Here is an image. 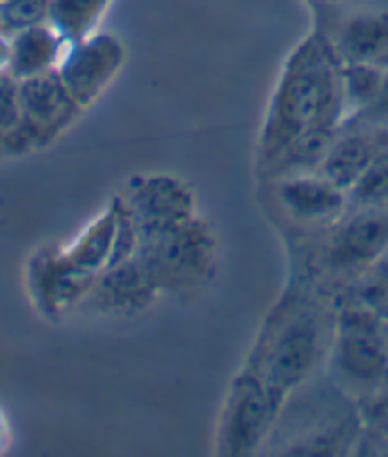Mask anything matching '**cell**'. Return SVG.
<instances>
[{
    "label": "cell",
    "mask_w": 388,
    "mask_h": 457,
    "mask_svg": "<svg viewBox=\"0 0 388 457\" xmlns=\"http://www.w3.org/2000/svg\"><path fill=\"white\" fill-rule=\"evenodd\" d=\"M10 44H13V39H10V34L0 29V75H8Z\"/></svg>",
    "instance_id": "obj_23"
},
{
    "label": "cell",
    "mask_w": 388,
    "mask_h": 457,
    "mask_svg": "<svg viewBox=\"0 0 388 457\" xmlns=\"http://www.w3.org/2000/svg\"><path fill=\"white\" fill-rule=\"evenodd\" d=\"M348 123V120H345ZM350 123H365V126H374V128H386L388 130V72L386 79H384V85H381L379 96L374 99V104L365 113H359L357 119H350Z\"/></svg>",
    "instance_id": "obj_22"
},
{
    "label": "cell",
    "mask_w": 388,
    "mask_h": 457,
    "mask_svg": "<svg viewBox=\"0 0 388 457\" xmlns=\"http://www.w3.org/2000/svg\"><path fill=\"white\" fill-rule=\"evenodd\" d=\"M381 316H386V318H388V308H386V311H384V313H381Z\"/></svg>",
    "instance_id": "obj_26"
},
{
    "label": "cell",
    "mask_w": 388,
    "mask_h": 457,
    "mask_svg": "<svg viewBox=\"0 0 388 457\" xmlns=\"http://www.w3.org/2000/svg\"><path fill=\"white\" fill-rule=\"evenodd\" d=\"M0 3H3V0H0Z\"/></svg>",
    "instance_id": "obj_27"
},
{
    "label": "cell",
    "mask_w": 388,
    "mask_h": 457,
    "mask_svg": "<svg viewBox=\"0 0 388 457\" xmlns=\"http://www.w3.org/2000/svg\"><path fill=\"white\" fill-rule=\"evenodd\" d=\"M135 231V258L143 262L159 292L198 289L213 275L217 241L210 227L200 221L196 212Z\"/></svg>",
    "instance_id": "obj_3"
},
{
    "label": "cell",
    "mask_w": 388,
    "mask_h": 457,
    "mask_svg": "<svg viewBox=\"0 0 388 457\" xmlns=\"http://www.w3.org/2000/svg\"><path fill=\"white\" fill-rule=\"evenodd\" d=\"M328 41L341 63H372L388 68V10L350 12Z\"/></svg>",
    "instance_id": "obj_14"
},
{
    "label": "cell",
    "mask_w": 388,
    "mask_h": 457,
    "mask_svg": "<svg viewBox=\"0 0 388 457\" xmlns=\"http://www.w3.org/2000/svg\"><path fill=\"white\" fill-rule=\"evenodd\" d=\"M331 337L333 328L324 323L311 301L299 294H285L263 320L244 366L290 400L324 363L331 352Z\"/></svg>",
    "instance_id": "obj_2"
},
{
    "label": "cell",
    "mask_w": 388,
    "mask_h": 457,
    "mask_svg": "<svg viewBox=\"0 0 388 457\" xmlns=\"http://www.w3.org/2000/svg\"><path fill=\"white\" fill-rule=\"evenodd\" d=\"M17 106H20V123L5 135L0 145V152H10V154H24L46 147L58 135H63L72 126V120L85 111L72 99L55 71L20 79Z\"/></svg>",
    "instance_id": "obj_6"
},
{
    "label": "cell",
    "mask_w": 388,
    "mask_h": 457,
    "mask_svg": "<svg viewBox=\"0 0 388 457\" xmlns=\"http://www.w3.org/2000/svg\"><path fill=\"white\" fill-rule=\"evenodd\" d=\"M350 210L352 214L345 212L333 221L324 268L328 277H342L355 284L388 248V205Z\"/></svg>",
    "instance_id": "obj_7"
},
{
    "label": "cell",
    "mask_w": 388,
    "mask_h": 457,
    "mask_svg": "<svg viewBox=\"0 0 388 457\" xmlns=\"http://www.w3.org/2000/svg\"><path fill=\"white\" fill-rule=\"evenodd\" d=\"M333 380L352 400H369L388 387L386 318L362 303L345 306L333 323L328 352Z\"/></svg>",
    "instance_id": "obj_4"
},
{
    "label": "cell",
    "mask_w": 388,
    "mask_h": 457,
    "mask_svg": "<svg viewBox=\"0 0 388 457\" xmlns=\"http://www.w3.org/2000/svg\"><path fill=\"white\" fill-rule=\"evenodd\" d=\"M384 318H386V316H384ZM386 337H388V318H386Z\"/></svg>",
    "instance_id": "obj_25"
},
{
    "label": "cell",
    "mask_w": 388,
    "mask_h": 457,
    "mask_svg": "<svg viewBox=\"0 0 388 457\" xmlns=\"http://www.w3.org/2000/svg\"><path fill=\"white\" fill-rule=\"evenodd\" d=\"M275 188L280 205L294 221L333 224L350 210L348 193L318 171L277 179Z\"/></svg>",
    "instance_id": "obj_12"
},
{
    "label": "cell",
    "mask_w": 388,
    "mask_h": 457,
    "mask_svg": "<svg viewBox=\"0 0 388 457\" xmlns=\"http://www.w3.org/2000/svg\"><path fill=\"white\" fill-rule=\"evenodd\" d=\"M51 0H3L0 3V29L10 37L48 22Z\"/></svg>",
    "instance_id": "obj_19"
},
{
    "label": "cell",
    "mask_w": 388,
    "mask_h": 457,
    "mask_svg": "<svg viewBox=\"0 0 388 457\" xmlns=\"http://www.w3.org/2000/svg\"><path fill=\"white\" fill-rule=\"evenodd\" d=\"M123 63H126L123 41L109 32H95L88 39L68 44L55 72L72 99L82 109H88L106 92Z\"/></svg>",
    "instance_id": "obj_8"
},
{
    "label": "cell",
    "mask_w": 388,
    "mask_h": 457,
    "mask_svg": "<svg viewBox=\"0 0 388 457\" xmlns=\"http://www.w3.org/2000/svg\"><path fill=\"white\" fill-rule=\"evenodd\" d=\"M355 303L384 313L388 308V248L369 265L355 284Z\"/></svg>",
    "instance_id": "obj_20"
},
{
    "label": "cell",
    "mask_w": 388,
    "mask_h": 457,
    "mask_svg": "<svg viewBox=\"0 0 388 457\" xmlns=\"http://www.w3.org/2000/svg\"><path fill=\"white\" fill-rule=\"evenodd\" d=\"M388 142L386 128L365 126V123H342L338 133L328 145L324 162L318 166V174L335 183L338 188L350 193V188L359 181L367 166L384 150Z\"/></svg>",
    "instance_id": "obj_10"
},
{
    "label": "cell",
    "mask_w": 388,
    "mask_h": 457,
    "mask_svg": "<svg viewBox=\"0 0 388 457\" xmlns=\"http://www.w3.org/2000/svg\"><path fill=\"white\" fill-rule=\"evenodd\" d=\"M157 294L159 289L148 275V270L143 268V262L133 255L131 261L102 272L88 301L106 313L133 316L150 306L152 301L157 299Z\"/></svg>",
    "instance_id": "obj_13"
},
{
    "label": "cell",
    "mask_w": 388,
    "mask_h": 457,
    "mask_svg": "<svg viewBox=\"0 0 388 457\" xmlns=\"http://www.w3.org/2000/svg\"><path fill=\"white\" fill-rule=\"evenodd\" d=\"M388 68L372 63H342V106H345V120L357 119L365 113L379 96L381 85L386 79ZM342 120V123H345Z\"/></svg>",
    "instance_id": "obj_17"
},
{
    "label": "cell",
    "mask_w": 388,
    "mask_h": 457,
    "mask_svg": "<svg viewBox=\"0 0 388 457\" xmlns=\"http://www.w3.org/2000/svg\"><path fill=\"white\" fill-rule=\"evenodd\" d=\"M10 445V428H8V419H5V411L0 410V455L8 450Z\"/></svg>",
    "instance_id": "obj_24"
},
{
    "label": "cell",
    "mask_w": 388,
    "mask_h": 457,
    "mask_svg": "<svg viewBox=\"0 0 388 457\" xmlns=\"http://www.w3.org/2000/svg\"><path fill=\"white\" fill-rule=\"evenodd\" d=\"M114 0H51L48 24L65 41L88 39L106 15Z\"/></svg>",
    "instance_id": "obj_16"
},
{
    "label": "cell",
    "mask_w": 388,
    "mask_h": 457,
    "mask_svg": "<svg viewBox=\"0 0 388 457\" xmlns=\"http://www.w3.org/2000/svg\"><path fill=\"white\" fill-rule=\"evenodd\" d=\"M285 404L283 395L263 383L254 370L241 366L222 403L215 431V453L222 457L254 455L273 434Z\"/></svg>",
    "instance_id": "obj_5"
},
{
    "label": "cell",
    "mask_w": 388,
    "mask_h": 457,
    "mask_svg": "<svg viewBox=\"0 0 388 457\" xmlns=\"http://www.w3.org/2000/svg\"><path fill=\"white\" fill-rule=\"evenodd\" d=\"M357 414H359L362 428L372 431L374 436H379L381 441L388 443V387L369 400H362V410Z\"/></svg>",
    "instance_id": "obj_21"
},
{
    "label": "cell",
    "mask_w": 388,
    "mask_h": 457,
    "mask_svg": "<svg viewBox=\"0 0 388 457\" xmlns=\"http://www.w3.org/2000/svg\"><path fill=\"white\" fill-rule=\"evenodd\" d=\"M135 228L155 227L196 212L190 190L174 176H133L121 197Z\"/></svg>",
    "instance_id": "obj_11"
},
{
    "label": "cell",
    "mask_w": 388,
    "mask_h": 457,
    "mask_svg": "<svg viewBox=\"0 0 388 457\" xmlns=\"http://www.w3.org/2000/svg\"><path fill=\"white\" fill-rule=\"evenodd\" d=\"M97 279L99 277L82 275L72 270L61 255V245L39 248L24 270L30 299L39 311V316L51 323H58L65 313H71L72 308L88 301Z\"/></svg>",
    "instance_id": "obj_9"
},
{
    "label": "cell",
    "mask_w": 388,
    "mask_h": 457,
    "mask_svg": "<svg viewBox=\"0 0 388 457\" xmlns=\"http://www.w3.org/2000/svg\"><path fill=\"white\" fill-rule=\"evenodd\" d=\"M10 39H13V44H10L8 75L17 82L54 72L63 58L65 48L71 44L48 22L13 34Z\"/></svg>",
    "instance_id": "obj_15"
},
{
    "label": "cell",
    "mask_w": 388,
    "mask_h": 457,
    "mask_svg": "<svg viewBox=\"0 0 388 457\" xmlns=\"http://www.w3.org/2000/svg\"><path fill=\"white\" fill-rule=\"evenodd\" d=\"M350 207L388 205V142L348 193Z\"/></svg>",
    "instance_id": "obj_18"
},
{
    "label": "cell",
    "mask_w": 388,
    "mask_h": 457,
    "mask_svg": "<svg viewBox=\"0 0 388 457\" xmlns=\"http://www.w3.org/2000/svg\"><path fill=\"white\" fill-rule=\"evenodd\" d=\"M342 63L324 32H309L280 68L256 142V171L268 176L294 142L333 135L345 120Z\"/></svg>",
    "instance_id": "obj_1"
}]
</instances>
